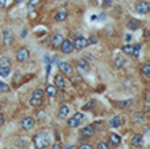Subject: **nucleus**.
Instances as JSON below:
<instances>
[{"label":"nucleus","mask_w":150,"mask_h":149,"mask_svg":"<svg viewBox=\"0 0 150 149\" xmlns=\"http://www.w3.org/2000/svg\"><path fill=\"white\" fill-rule=\"evenodd\" d=\"M33 144H34V147H36L37 149H45V148L49 147L50 140H49V137H47V135L37 133L36 136L33 137Z\"/></svg>","instance_id":"1"},{"label":"nucleus","mask_w":150,"mask_h":149,"mask_svg":"<svg viewBox=\"0 0 150 149\" xmlns=\"http://www.w3.org/2000/svg\"><path fill=\"white\" fill-rule=\"evenodd\" d=\"M42 98H44V91H42L41 89H37L36 91L33 92V95H32V98L29 99V104L33 106V107H37V106L41 104L42 102Z\"/></svg>","instance_id":"2"},{"label":"nucleus","mask_w":150,"mask_h":149,"mask_svg":"<svg viewBox=\"0 0 150 149\" xmlns=\"http://www.w3.org/2000/svg\"><path fill=\"white\" fill-rule=\"evenodd\" d=\"M122 52L133 55V57H138L141 52V45H125L122 46Z\"/></svg>","instance_id":"3"},{"label":"nucleus","mask_w":150,"mask_h":149,"mask_svg":"<svg viewBox=\"0 0 150 149\" xmlns=\"http://www.w3.org/2000/svg\"><path fill=\"white\" fill-rule=\"evenodd\" d=\"M13 41H15V34H13V32L11 31V29H5V31L3 32V42H4V45L5 46L12 45Z\"/></svg>","instance_id":"4"},{"label":"nucleus","mask_w":150,"mask_h":149,"mask_svg":"<svg viewBox=\"0 0 150 149\" xmlns=\"http://www.w3.org/2000/svg\"><path fill=\"white\" fill-rule=\"evenodd\" d=\"M16 58L18 62H26L29 60V50L26 48H20L16 53Z\"/></svg>","instance_id":"5"},{"label":"nucleus","mask_w":150,"mask_h":149,"mask_svg":"<svg viewBox=\"0 0 150 149\" xmlns=\"http://www.w3.org/2000/svg\"><path fill=\"white\" fill-rule=\"evenodd\" d=\"M34 119L32 118V116H26V118H24L23 120H21V123H20V126H21V128L23 129H25V131H29V129H32L34 127Z\"/></svg>","instance_id":"6"},{"label":"nucleus","mask_w":150,"mask_h":149,"mask_svg":"<svg viewBox=\"0 0 150 149\" xmlns=\"http://www.w3.org/2000/svg\"><path fill=\"white\" fill-rule=\"evenodd\" d=\"M149 9H150V4H149V1H146V0H142V1L136 4V11H137L138 13H141V15L148 13Z\"/></svg>","instance_id":"7"},{"label":"nucleus","mask_w":150,"mask_h":149,"mask_svg":"<svg viewBox=\"0 0 150 149\" xmlns=\"http://www.w3.org/2000/svg\"><path fill=\"white\" fill-rule=\"evenodd\" d=\"M59 46H61L62 53H66V54H69V53H71L74 50V45H73V42H71L70 40H63L62 44H61Z\"/></svg>","instance_id":"8"},{"label":"nucleus","mask_w":150,"mask_h":149,"mask_svg":"<svg viewBox=\"0 0 150 149\" xmlns=\"http://www.w3.org/2000/svg\"><path fill=\"white\" fill-rule=\"evenodd\" d=\"M58 67H59L62 74H66V75H71V74H73V66L69 62H59Z\"/></svg>","instance_id":"9"},{"label":"nucleus","mask_w":150,"mask_h":149,"mask_svg":"<svg viewBox=\"0 0 150 149\" xmlns=\"http://www.w3.org/2000/svg\"><path fill=\"white\" fill-rule=\"evenodd\" d=\"M73 45H74V49H78V50L84 49V48L88 45L87 44V38H84V37H76Z\"/></svg>","instance_id":"10"},{"label":"nucleus","mask_w":150,"mask_h":149,"mask_svg":"<svg viewBox=\"0 0 150 149\" xmlns=\"http://www.w3.org/2000/svg\"><path fill=\"white\" fill-rule=\"evenodd\" d=\"M80 133H82L84 137H91V136H93V133H95V129H93L92 126H87V127H83V128L80 129Z\"/></svg>","instance_id":"11"},{"label":"nucleus","mask_w":150,"mask_h":149,"mask_svg":"<svg viewBox=\"0 0 150 149\" xmlns=\"http://www.w3.org/2000/svg\"><path fill=\"white\" fill-rule=\"evenodd\" d=\"M122 124V119L120 118V116H113V118L109 120V126L112 127V128H119V127H121Z\"/></svg>","instance_id":"12"},{"label":"nucleus","mask_w":150,"mask_h":149,"mask_svg":"<svg viewBox=\"0 0 150 149\" xmlns=\"http://www.w3.org/2000/svg\"><path fill=\"white\" fill-rule=\"evenodd\" d=\"M54 86L57 87V89H61V90L65 89L66 81H65V78H63V75H57L55 77V84Z\"/></svg>","instance_id":"13"},{"label":"nucleus","mask_w":150,"mask_h":149,"mask_svg":"<svg viewBox=\"0 0 150 149\" xmlns=\"http://www.w3.org/2000/svg\"><path fill=\"white\" fill-rule=\"evenodd\" d=\"M63 36L62 34H59V33H57V34H54V37H53V40H52V44H53V46H59L61 44H62V41H63Z\"/></svg>","instance_id":"14"},{"label":"nucleus","mask_w":150,"mask_h":149,"mask_svg":"<svg viewBox=\"0 0 150 149\" xmlns=\"http://www.w3.org/2000/svg\"><path fill=\"white\" fill-rule=\"evenodd\" d=\"M69 112H70L69 106L67 104H62V106H61V108H59V112H58V116L63 119V118H66V116L69 115Z\"/></svg>","instance_id":"15"},{"label":"nucleus","mask_w":150,"mask_h":149,"mask_svg":"<svg viewBox=\"0 0 150 149\" xmlns=\"http://www.w3.org/2000/svg\"><path fill=\"white\" fill-rule=\"evenodd\" d=\"M142 141H144L142 135H136V136L132 139V145L133 147H141V145H142Z\"/></svg>","instance_id":"16"},{"label":"nucleus","mask_w":150,"mask_h":149,"mask_svg":"<svg viewBox=\"0 0 150 149\" xmlns=\"http://www.w3.org/2000/svg\"><path fill=\"white\" fill-rule=\"evenodd\" d=\"M109 141H111L112 145H119L121 143V137L117 133H111L109 135Z\"/></svg>","instance_id":"17"},{"label":"nucleus","mask_w":150,"mask_h":149,"mask_svg":"<svg viewBox=\"0 0 150 149\" xmlns=\"http://www.w3.org/2000/svg\"><path fill=\"white\" fill-rule=\"evenodd\" d=\"M66 17H67V12L65 9H61L55 13V21H63L66 20Z\"/></svg>","instance_id":"18"},{"label":"nucleus","mask_w":150,"mask_h":149,"mask_svg":"<svg viewBox=\"0 0 150 149\" xmlns=\"http://www.w3.org/2000/svg\"><path fill=\"white\" fill-rule=\"evenodd\" d=\"M76 66H78V67H79L82 71H86V73H87V71L90 70V66H88L87 61H84V60H80V61H78Z\"/></svg>","instance_id":"19"},{"label":"nucleus","mask_w":150,"mask_h":149,"mask_svg":"<svg viewBox=\"0 0 150 149\" xmlns=\"http://www.w3.org/2000/svg\"><path fill=\"white\" fill-rule=\"evenodd\" d=\"M11 67V60L8 57H1L0 58V69H7Z\"/></svg>","instance_id":"20"},{"label":"nucleus","mask_w":150,"mask_h":149,"mask_svg":"<svg viewBox=\"0 0 150 149\" xmlns=\"http://www.w3.org/2000/svg\"><path fill=\"white\" fill-rule=\"evenodd\" d=\"M46 94L49 96H55L57 95V87L54 84H47L46 86Z\"/></svg>","instance_id":"21"},{"label":"nucleus","mask_w":150,"mask_h":149,"mask_svg":"<svg viewBox=\"0 0 150 149\" xmlns=\"http://www.w3.org/2000/svg\"><path fill=\"white\" fill-rule=\"evenodd\" d=\"M141 71H142L145 78H148V79L150 78V65L149 63H144L142 67H141Z\"/></svg>","instance_id":"22"},{"label":"nucleus","mask_w":150,"mask_h":149,"mask_svg":"<svg viewBox=\"0 0 150 149\" xmlns=\"http://www.w3.org/2000/svg\"><path fill=\"white\" fill-rule=\"evenodd\" d=\"M67 126L71 127V128H75V127H79V126H80V121L76 120V119H75L74 116H73V118L67 119Z\"/></svg>","instance_id":"23"},{"label":"nucleus","mask_w":150,"mask_h":149,"mask_svg":"<svg viewBox=\"0 0 150 149\" xmlns=\"http://www.w3.org/2000/svg\"><path fill=\"white\" fill-rule=\"evenodd\" d=\"M125 63H127V61H125V58L121 57V55H120V57H117L116 61H115V65H116V67H119V69L122 67Z\"/></svg>","instance_id":"24"},{"label":"nucleus","mask_w":150,"mask_h":149,"mask_svg":"<svg viewBox=\"0 0 150 149\" xmlns=\"http://www.w3.org/2000/svg\"><path fill=\"white\" fill-rule=\"evenodd\" d=\"M133 121L134 123H142L144 121V115L140 112H136L134 115H133Z\"/></svg>","instance_id":"25"},{"label":"nucleus","mask_w":150,"mask_h":149,"mask_svg":"<svg viewBox=\"0 0 150 149\" xmlns=\"http://www.w3.org/2000/svg\"><path fill=\"white\" fill-rule=\"evenodd\" d=\"M127 25H128V28H129V29H133V31H134V29H138V28H140V25H138V23H137L136 20H129Z\"/></svg>","instance_id":"26"},{"label":"nucleus","mask_w":150,"mask_h":149,"mask_svg":"<svg viewBox=\"0 0 150 149\" xmlns=\"http://www.w3.org/2000/svg\"><path fill=\"white\" fill-rule=\"evenodd\" d=\"M11 89L7 83H4L3 81H0V92H9Z\"/></svg>","instance_id":"27"},{"label":"nucleus","mask_w":150,"mask_h":149,"mask_svg":"<svg viewBox=\"0 0 150 149\" xmlns=\"http://www.w3.org/2000/svg\"><path fill=\"white\" fill-rule=\"evenodd\" d=\"M132 103H133L132 99H129V100H120V102H119V106H121V107L127 108V107H130V106H132Z\"/></svg>","instance_id":"28"},{"label":"nucleus","mask_w":150,"mask_h":149,"mask_svg":"<svg viewBox=\"0 0 150 149\" xmlns=\"http://www.w3.org/2000/svg\"><path fill=\"white\" fill-rule=\"evenodd\" d=\"M9 74H11V69H9V67H7V69H0V77H3V78H7Z\"/></svg>","instance_id":"29"},{"label":"nucleus","mask_w":150,"mask_h":149,"mask_svg":"<svg viewBox=\"0 0 150 149\" xmlns=\"http://www.w3.org/2000/svg\"><path fill=\"white\" fill-rule=\"evenodd\" d=\"M38 3H40V0H29L28 5H29V8H33V7H36Z\"/></svg>","instance_id":"30"},{"label":"nucleus","mask_w":150,"mask_h":149,"mask_svg":"<svg viewBox=\"0 0 150 149\" xmlns=\"http://www.w3.org/2000/svg\"><path fill=\"white\" fill-rule=\"evenodd\" d=\"M98 149H109V148H108V144H107V143L101 141L98 144Z\"/></svg>","instance_id":"31"},{"label":"nucleus","mask_w":150,"mask_h":149,"mask_svg":"<svg viewBox=\"0 0 150 149\" xmlns=\"http://www.w3.org/2000/svg\"><path fill=\"white\" fill-rule=\"evenodd\" d=\"M79 149H92V145H90V144H83V145H80Z\"/></svg>","instance_id":"32"},{"label":"nucleus","mask_w":150,"mask_h":149,"mask_svg":"<svg viewBox=\"0 0 150 149\" xmlns=\"http://www.w3.org/2000/svg\"><path fill=\"white\" fill-rule=\"evenodd\" d=\"M93 103H95V102H93V100H91L88 104L84 106V110H91V108H92V104H93Z\"/></svg>","instance_id":"33"},{"label":"nucleus","mask_w":150,"mask_h":149,"mask_svg":"<svg viewBox=\"0 0 150 149\" xmlns=\"http://www.w3.org/2000/svg\"><path fill=\"white\" fill-rule=\"evenodd\" d=\"M96 42V37H91L90 40H87V44L90 45V44H95Z\"/></svg>","instance_id":"34"},{"label":"nucleus","mask_w":150,"mask_h":149,"mask_svg":"<svg viewBox=\"0 0 150 149\" xmlns=\"http://www.w3.org/2000/svg\"><path fill=\"white\" fill-rule=\"evenodd\" d=\"M38 119H44V116H45V112H42V111H38Z\"/></svg>","instance_id":"35"},{"label":"nucleus","mask_w":150,"mask_h":149,"mask_svg":"<svg viewBox=\"0 0 150 149\" xmlns=\"http://www.w3.org/2000/svg\"><path fill=\"white\" fill-rule=\"evenodd\" d=\"M26 34H28V29H24V31H23V33H21V37H25Z\"/></svg>","instance_id":"36"},{"label":"nucleus","mask_w":150,"mask_h":149,"mask_svg":"<svg viewBox=\"0 0 150 149\" xmlns=\"http://www.w3.org/2000/svg\"><path fill=\"white\" fill-rule=\"evenodd\" d=\"M0 124H4V116L0 114Z\"/></svg>","instance_id":"37"},{"label":"nucleus","mask_w":150,"mask_h":149,"mask_svg":"<svg viewBox=\"0 0 150 149\" xmlns=\"http://www.w3.org/2000/svg\"><path fill=\"white\" fill-rule=\"evenodd\" d=\"M5 3H7V0H0V7H4Z\"/></svg>","instance_id":"38"},{"label":"nucleus","mask_w":150,"mask_h":149,"mask_svg":"<svg viewBox=\"0 0 150 149\" xmlns=\"http://www.w3.org/2000/svg\"><path fill=\"white\" fill-rule=\"evenodd\" d=\"M103 4H104V5L111 4V0H103Z\"/></svg>","instance_id":"39"},{"label":"nucleus","mask_w":150,"mask_h":149,"mask_svg":"<svg viewBox=\"0 0 150 149\" xmlns=\"http://www.w3.org/2000/svg\"><path fill=\"white\" fill-rule=\"evenodd\" d=\"M52 149H61V147H59L58 144H54V145H53V148H52Z\"/></svg>","instance_id":"40"},{"label":"nucleus","mask_w":150,"mask_h":149,"mask_svg":"<svg viewBox=\"0 0 150 149\" xmlns=\"http://www.w3.org/2000/svg\"><path fill=\"white\" fill-rule=\"evenodd\" d=\"M24 0H16V3H23Z\"/></svg>","instance_id":"41"},{"label":"nucleus","mask_w":150,"mask_h":149,"mask_svg":"<svg viewBox=\"0 0 150 149\" xmlns=\"http://www.w3.org/2000/svg\"><path fill=\"white\" fill-rule=\"evenodd\" d=\"M90 1H93V0H90Z\"/></svg>","instance_id":"42"}]
</instances>
